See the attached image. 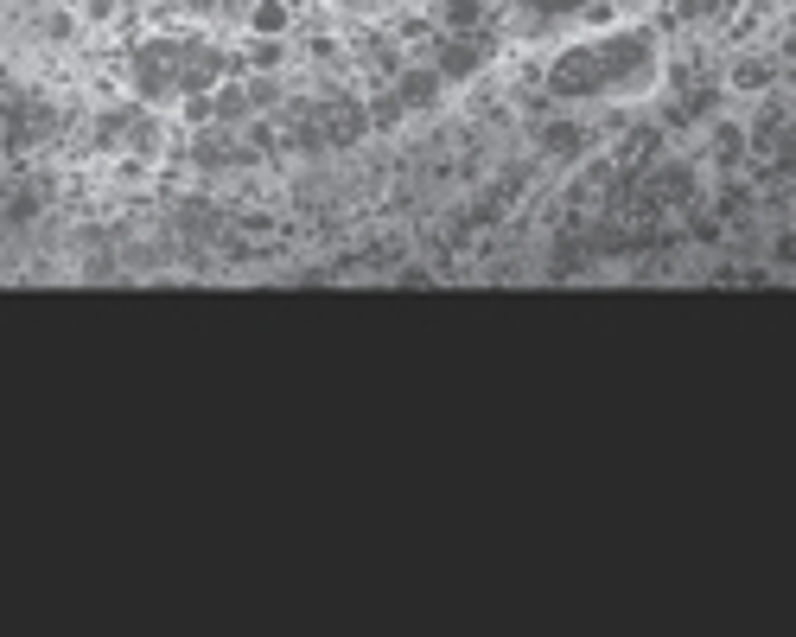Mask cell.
<instances>
[{"instance_id":"cell-1","label":"cell","mask_w":796,"mask_h":637,"mask_svg":"<svg viewBox=\"0 0 796 637\" xmlns=\"http://www.w3.org/2000/svg\"><path fill=\"white\" fill-rule=\"evenodd\" d=\"M179 64H185V45L179 39H141L128 51V83L141 102H160L179 90Z\"/></svg>"},{"instance_id":"cell-2","label":"cell","mask_w":796,"mask_h":637,"mask_svg":"<svg viewBox=\"0 0 796 637\" xmlns=\"http://www.w3.org/2000/svg\"><path fill=\"white\" fill-rule=\"evenodd\" d=\"M236 71V51L223 45H204V39H185V64H179V96H211L223 77Z\"/></svg>"},{"instance_id":"cell-3","label":"cell","mask_w":796,"mask_h":637,"mask_svg":"<svg viewBox=\"0 0 796 637\" xmlns=\"http://www.w3.org/2000/svg\"><path fill=\"white\" fill-rule=\"evenodd\" d=\"M484 58H491V32H446V39L434 45V71H440V83H465Z\"/></svg>"},{"instance_id":"cell-4","label":"cell","mask_w":796,"mask_h":637,"mask_svg":"<svg viewBox=\"0 0 796 637\" xmlns=\"http://www.w3.org/2000/svg\"><path fill=\"white\" fill-rule=\"evenodd\" d=\"M548 96L574 102V96H605L599 90V64H593V45H574L555 58V71H548Z\"/></svg>"},{"instance_id":"cell-5","label":"cell","mask_w":796,"mask_h":637,"mask_svg":"<svg viewBox=\"0 0 796 637\" xmlns=\"http://www.w3.org/2000/svg\"><path fill=\"white\" fill-rule=\"evenodd\" d=\"M51 128H58V115H51L45 102H32L26 90H7V153H26L32 141H45Z\"/></svg>"},{"instance_id":"cell-6","label":"cell","mask_w":796,"mask_h":637,"mask_svg":"<svg viewBox=\"0 0 796 637\" xmlns=\"http://www.w3.org/2000/svg\"><path fill=\"white\" fill-rule=\"evenodd\" d=\"M319 122H325V141L332 147H357L363 134H370V109L363 102H351V96H332V102H319Z\"/></svg>"},{"instance_id":"cell-7","label":"cell","mask_w":796,"mask_h":637,"mask_svg":"<svg viewBox=\"0 0 796 637\" xmlns=\"http://www.w3.org/2000/svg\"><path fill=\"white\" fill-rule=\"evenodd\" d=\"M192 160L217 172V166H249V160H262V153H249V147H242L230 128H198V141H192Z\"/></svg>"},{"instance_id":"cell-8","label":"cell","mask_w":796,"mask_h":637,"mask_svg":"<svg viewBox=\"0 0 796 637\" xmlns=\"http://www.w3.org/2000/svg\"><path fill=\"white\" fill-rule=\"evenodd\" d=\"M650 179H656V198L669 204V211H682L688 198L701 192V172L688 166V160H669V166H650Z\"/></svg>"},{"instance_id":"cell-9","label":"cell","mask_w":796,"mask_h":637,"mask_svg":"<svg viewBox=\"0 0 796 637\" xmlns=\"http://www.w3.org/2000/svg\"><path fill=\"white\" fill-rule=\"evenodd\" d=\"M593 268V249H586V230H561L555 249H548V274L567 281V274H586Z\"/></svg>"},{"instance_id":"cell-10","label":"cell","mask_w":796,"mask_h":637,"mask_svg":"<svg viewBox=\"0 0 796 637\" xmlns=\"http://www.w3.org/2000/svg\"><path fill=\"white\" fill-rule=\"evenodd\" d=\"M746 147H752V153H765V160H790V115H784V109H771L758 128H746Z\"/></svg>"},{"instance_id":"cell-11","label":"cell","mask_w":796,"mask_h":637,"mask_svg":"<svg viewBox=\"0 0 796 637\" xmlns=\"http://www.w3.org/2000/svg\"><path fill=\"white\" fill-rule=\"evenodd\" d=\"M51 192H58V185H51V179L13 185V198H7V223H13V230H20V223H32V217H39L45 204H51Z\"/></svg>"},{"instance_id":"cell-12","label":"cell","mask_w":796,"mask_h":637,"mask_svg":"<svg viewBox=\"0 0 796 637\" xmlns=\"http://www.w3.org/2000/svg\"><path fill=\"white\" fill-rule=\"evenodd\" d=\"M395 90H402L408 109H434V96H440V71H434V64H414V71L395 77Z\"/></svg>"},{"instance_id":"cell-13","label":"cell","mask_w":796,"mask_h":637,"mask_svg":"<svg viewBox=\"0 0 796 637\" xmlns=\"http://www.w3.org/2000/svg\"><path fill=\"white\" fill-rule=\"evenodd\" d=\"M586 249L593 255H637V236L625 230V223L605 217V223H586Z\"/></svg>"},{"instance_id":"cell-14","label":"cell","mask_w":796,"mask_h":637,"mask_svg":"<svg viewBox=\"0 0 796 637\" xmlns=\"http://www.w3.org/2000/svg\"><path fill=\"white\" fill-rule=\"evenodd\" d=\"M612 192H618V166H593V172H580V185L567 192V204H593V198H605V211H612Z\"/></svg>"},{"instance_id":"cell-15","label":"cell","mask_w":796,"mask_h":637,"mask_svg":"<svg viewBox=\"0 0 796 637\" xmlns=\"http://www.w3.org/2000/svg\"><path fill=\"white\" fill-rule=\"evenodd\" d=\"M249 115H255V102H249V83L223 77V90H217V122H223V128H236V122H249Z\"/></svg>"},{"instance_id":"cell-16","label":"cell","mask_w":796,"mask_h":637,"mask_svg":"<svg viewBox=\"0 0 796 637\" xmlns=\"http://www.w3.org/2000/svg\"><path fill=\"white\" fill-rule=\"evenodd\" d=\"M714 109H720V83H688L682 109L669 115V122H701V115H714Z\"/></svg>"},{"instance_id":"cell-17","label":"cell","mask_w":796,"mask_h":637,"mask_svg":"<svg viewBox=\"0 0 796 637\" xmlns=\"http://www.w3.org/2000/svg\"><path fill=\"white\" fill-rule=\"evenodd\" d=\"M580 147H586V128H574V122H548L542 128V153H555V160H574Z\"/></svg>"},{"instance_id":"cell-18","label":"cell","mask_w":796,"mask_h":637,"mask_svg":"<svg viewBox=\"0 0 796 637\" xmlns=\"http://www.w3.org/2000/svg\"><path fill=\"white\" fill-rule=\"evenodd\" d=\"M446 32H484V0H440Z\"/></svg>"},{"instance_id":"cell-19","label":"cell","mask_w":796,"mask_h":637,"mask_svg":"<svg viewBox=\"0 0 796 637\" xmlns=\"http://www.w3.org/2000/svg\"><path fill=\"white\" fill-rule=\"evenodd\" d=\"M739 160H746V128L720 122V128H714V166H726V172H733Z\"/></svg>"},{"instance_id":"cell-20","label":"cell","mask_w":796,"mask_h":637,"mask_svg":"<svg viewBox=\"0 0 796 637\" xmlns=\"http://www.w3.org/2000/svg\"><path fill=\"white\" fill-rule=\"evenodd\" d=\"M128 147H134V153H153V147H160V122H153V109H128Z\"/></svg>"},{"instance_id":"cell-21","label":"cell","mask_w":796,"mask_h":637,"mask_svg":"<svg viewBox=\"0 0 796 637\" xmlns=\"http://www.w3.org/2000/svg\"><path fill=\"white\" fill-rule=\"evenodd\" d=\"M682 211H688V230H682L688 243H720V217H714V211H701V198H688Z\"/></svg>"},{"instance_id":"cell-22","label":"cell","mask_w":796,"mask_h":637,"mask_svg":"<svg viewBox=\"0 0 796 637\" xmlns=\"http://www.w3.org/2000/svg\"><path fill=\"white\" fill-rule=\"evenodd\" d=\"M402 115H408V102H402V90H395V83H389V90L370 102V128H395V122H402Z\"/></svg>"},{"instance_id":"cell-23","label":"cell","mask_w":796,"mask_h":637,"mask_svg":"<svg viewBox=\"0 0 796 637\" xmlns=\"http://www.w3.org/2000/svg\"><path fill=\"white\" fill-rule=\"evenodd\" d=\"M746 211H752V185H726L720 204H714V217H720V223H739Z\"/></svg>"},{"instance_id":"cell-24","label":"cell","mask_w":796,"mask_h":637,"mask_svg":"<svg viewBox=\"0 0 796 637\" xmlns=\"http://www.w3.org/2000/svg\"><path fill=\"white\" fill-rule=\"evenodd\" d=\"M650 153H663V134L656 128H637L625 141V166H650Z\"/></svg>"},{"instance_id":"cell-25","label":"cell","mask_w":796,"mask_h":637,"mask_svg":"<svg viewBox=\"0 0 796 637\" xmlns=\"http://www.w3.org/2000/svg\"><path fill=\"white\" fill-rule=\"evenodd\" d=\"M765 83H771V64H765V58H746V64L733 71V90H765Z\"/></svg>"},{"instance_id":"cell-26","label":"cell","mask_w":796,"mask_h":637,"mask_svg":"<svg viewBox=\"0 0 796 637\" xmlns=\"http://www.w3.org/2000/svg\"><path fill=\"white\" fill-rule=\"evenodd\" d=\"M255 32H262V39L287 32V7H281V0H262V7H255Z\"/></svg>"},{"instance_id":"cell-27","label":"cell","mask_w":796,"mask_h":637,"mask_svg":"<svg viewBox=\"0 0 796 637\" xmlns=\"http://www.w3.org/2000/svg\"><path fill=\"white\" fill-rule=\"evenodd\" d=\"M179 230H185V236H211V230H217V211H204V204H185V211H179Z\"/></svg>"},{"instance_id":"cell-28","label":"cell","mask_w":796,"mask_h":637,"mask_svg":"<svg viewBox=\"0 0 796 637\" xmlns=\"http://www.w3.org/2000/svg\"><path fill=\"white\" fill-rule=\"evenodd\" d=\"M281 58H287V51L274 45V39H255V45H249V64H255V71H281Z\"/></svg>"},{"instance_id":"cell-29","label":"cell","mask_w":796,"mask_h":637,"mask_svg":"<svg viewBox=\"0 0 796 637\" xmlns=\"http://www.w3.org/2000/svg\"><path fill=\"white\" fill-rule=\"evenodd\" d=\"M185 122H192V128H211V122H217V96H185Z\"/></svg>"},{"instance_id":"cell-30","label":"cell","mask_w":796,"mask_h":637,"mask_svg":"<svg viewBox=\"0 0 796 637\" xmlns=\"http://www.w3.org/2000/svg\"><path fill=\"white\" fill-rule=\"evenodd\" d=\"M249 102H255V109H274V102H281V83H274L268 71H262V77H249Z\"/></svg>"},{"instance_id":"cell-31","label":"cell","mask_w":796,"mask_h":637,"mask_svg":"<svg viewBox=\"0 0 796 637\" xmlns=\"http://www.w3.org/2000/svg\"><path fill=\"white\" fill-rule=\"evenodd\" d=\"M497 217H504V198H491V192H484V198L472 204V230H491Z\"/></svg>"},{"instance_id":"cell-32","label":"cell","mask_w":796,"mask_h":637,"mask_svg":"<svg viewBox=\"0 0 796 637\" xmlns=\"http://www.w3.org/2000/svg\"><path fill=\"white\" fill-rule=\"evenodd\" d=\"M39 32H45V39H71V13L45 7V13H39Z\"/></svg>"},{"instance_id":"cell-33","label":"cell","mask_w":796,"mask_h":637,"mask_svg":"<svg viewBox=\"0 0 796 637\" xmlns=\"http://www.w3.org/2000/svg\"><path fill=\"white\" fill-rule=\"evenodd\" d=\"M790 255H796V236H790V230H777V236H771V262H777V268H790Z\"/></svg>"},{"instance_id":"cell-34","label":"cell","mask_w":796,"mask_h":637,"mask_svg":"<svg viewBox=\"0 0 796 637\" xmlns=\"http://www.w3.org/2000/svg\"><path fill=\"white\" fill-rule=\"evenodd\" d=\"M109 274H115L109 255H90V262H83V281H109Z\"/></svg>"},{"instance_id":"cell-35","label":"cell","mask_w":796,"mask_h":637,"mask_svg":"<svg viewBox=\"0 0 796 637\" xmlns=\"http://www.w3.org/2000/svg\"><path fill=\"white\" fill-rule=\"evenodd\" d=\"M402 287H408V294H421V287H434V274H427V268H402Z\"/></svg>"},{"instance_id":"cell-36","label":"cell","mask_w":796,"mask_h":637,"mask_svg":"<svg viewBox=\"0 0 796 637\" xmlns=\"http://www.w3.org/2000/svg\"><path fill=\"white\" fill-rule=\"evenodd\" d=\"M249 147H255V153H274V134H268L262 122H249Z\"/></svg>"},{"instance_id":"cell-37","label":"cell","mask_w":796,"mask_h":637,"mask_svg":"<svg viewBox=\"0 0 796 637\" xmlns=\"http://www.w3.org/2000/svg\"><path fill=\"white\" fill-rule=\"evenodd\" d=\"M115 13V0H90V20H109Z\"/></svg>"}]
</instances>
